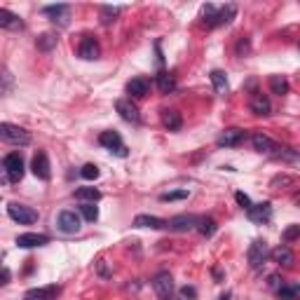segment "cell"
I'll return each mask as SVG.
<instances>
[{
    "mask_svg": "<svg viewBox=\"0 0 300 300\" xmlns=\"http://www.w3.org/2000/svg\"><path fill=\"white\" fill-rule=\"evenodd\" d=\"M246 216H249V220L251 223H270V218H272V204L270 202H263V204H253L249 211H246Z\"/></svg>",
    "mask_w": 300,
    "mask_h": 300,
    "instance_id": "7",
    "label": "cell"
},
{
    "mask_svg": "<svg viewBox=\"0 0 300 300\" xmlns=\"http://www.w3.org/2000/svg\"><path fill=\"white\" fill-rule=\"evenodd\" d=\"M49 244V237L47 235H40V232H24L17 237V246L21 249H35V246H45Z\"/></svg>",
    "mask_w": 300,
    "mask_h": 300,
    "instance_id": "8",
    "label": "cell"
},
{
    "mask_svg": "<svg viewBox=\"0 0 300 300\" xmlns=\"http://www.w3.org/2000/svg\"><path fill=\"white\" fill-rule=\"evenodd\" d=\"M56 228H59L63 235H78L82 228V220L75 211H61L59 218H56Z\"/></svg>",
    "mask_w": 300,
    "mask_h": 300,
    "instance_id": "6",
    "label": "cell"
},
{
    "mask_svg": "<svg viewBox=\"0 0 300 300\" xmlns=\"http://www.w3.org/2000/svg\"><path fill=\"white\" fill-rule=\"evenodd\" d=\"M157 89L162 92V94H171L174 89H176V78L169 73H162L157 75Z\"/></svg>",
    "mask_w": 300,
    "mask_h": 300,
    "instance_id": "24",
    "label": "cell"
},
{
    "mask_svg": "<svg viewBox=\"0 0 300 300\" xmlns=\"http://www.w3.org/2000/svg\"><path fill=\"white\" fill-rule=\"evenodd\" d=\"M249 108H251V113H256V115H270V110H272V103H270V99L263 94H256L251 96V103H249Z\"/></svg>",
    "mask_w": 300,
    "mask_h": 300,
    "instance_id": "18",
    "label": "cell"
},
{
    "mask_svg": "<svg viewBox=\"0 0 300 300\" xmlns=\"http://www.w3.org/2000/svg\"><path fill=\"white\" fill-rule=\"evenodd\" d=\"M235 199H237V204L242 206V209H246V211H249V209L253 206L251 197H249V195H244V192H235Z\"/></svg>",
    "mask_w": 300,
    "mask_h": 300,
    "instance_id": "38",
    "label": "cell"
},
{
    "mask_svg": "<svg viewBox=\"0 0 300 300\" xmlns=\"http://www.w3.org/2000/svg\"><path fill=\"white\" fill-rule=\"evenodd\" d=\"M270 89H272V94H288V80L284 78V75H272L270 78Z\"/></svg>",
    "mask_w": 300,
    "mask_h": 300,
    "instance_id": "25",
    "label": "cell"
},
{
    "mask_svg": "<svg viewBox=\"0 0 300 300\" xmlns=\"http://www.w3.org/2000/svg\"><path fill=\"white\" fill-rule=\"evenodd\" d=\"M293 202L300 206V192H295V195H293Z\"/></svg>",
    "mask_w": 300,
    "mask_h": 300,
    "instance_id": "46",
    "label": "cell"
},
{
    "mask_svg": "<svg viewBox=\"0 0 300 300\" xmlns=\"http://www.w3.org/2000/svg\"><path fill=\"white\" fill-rule=\"evenodd\" d=\"M197 225H199V218L197 216H190V213L174 216V218L169 220V228L176 232H188V230H192V228H197Z\"/></svg>",
    "mask_w": 300,
    "mask_h": 300,
    "instance_id": "10",
    "label": "cell"
},
{
    "mask_svg": "<svg viewBox=\"0 0 300 300\" xmlns=\"http://www.w3.org/2000/svg\"><path fill=\"white\" fill-rule=\"evenodd\" d=\"M3 171H5V183H17L24 178V160L19 153H10L3 157Z\"/></svg>",
    "mask_w": 300,
    "mask_h": 300,
    "instance_id": "1",
    "label": "cell"
},
{
    "mask_svg": "<svg viewBox=\"0 0 300 300\" xmlns=\"http://www.w3.org/2000/svg\"><path fill=\"white\" fill-rule=\"evenodd\" d=\"M300 237V225H288L284 230V242H295Z\"/></svg>",
    "mask_w": 300,
    "mask_h": 300,
    "instance_id": "37",
    "label": "cell"
},
{
    "mask_svg": "<svg viewBox=\"0 0 300 300\" xmlns=\"http://www.w3.org/2000/svg\"><path fill=\"white\" fill-rule=\"evenodd\" d=\"M115 108H117V113L122 115V120H127V122H138V120H141L138 108L129 101V99H120V101L115 103Z\"/></svg>",
    "mask_w": 300,
    "mask_h": 300,
    "instance_id": "13",
    "label": "cell"
},
{
    "mask_svg": "<svg viewBox=\"0 0 300 300\" xmlns=\"http://www.w3.org/2000/svg\"><path fill=\"white\" fill-rule=\"evenodd\" d=\"M197 230L202 232L204 237H211L213 232H216V220H213V218H199Z\"/></svg>",
    "mask_w": 300,
    "mask_h": 300,
    "instance_id": "33",
    "label": "cell"
},
{
    "mask_svg": "<svg viewBox=\"0 0 300 300\" xmlns=\"http://www.w3.org/2000/svg\"><path fill=\"white\" fill-rule=\"evenodd\" d=\"M202 17H204L206 26H216V17H218V10L213 5H204L202 7Z\"/></svg>",
    "mask_w": 300,
    "mask_h": 300,
    "instance_id": "34",
    "label": "cell"
},
{
    "mask_svg": "<svg viewBox=\"0 0 300 300\" xmlns=\"http://www.w3.org/2000/svg\"><path fill=\"white\" fill-rule=\"evenodd\" d=\"M162 122H164V127H167L169 131H178L181 127H183V117H181L178 110H164V113H162Z\"/></svg>",
    "mask_w": 300,
    "mask_h": 300,
    "instance_id": "22",
    "label": "cell"
},
{
    "mask_svg": "<svg viewBox=\"0 0 300 300\" xmlns=\"http://www.w3.org/2000/svg\"><path fill=\"white\" fill-rule=\"evenodd\" d=\"M298 49H300V42H298Z\"/></svg>",
    "mask_w": 300,
    "mask_h": 300,
    "instance_id": "47",
    "label": "cell"
},
{
    "mask_svg": "<svg viewBox=\"0 0 300 300\" xmlns=\"http://www.w3.org/2000/svg\"><path fill=\"white\" fill-rule=\"evenodd\" d=\"M211 82L218 94H228V78H225L223 70H211Z\"/></svg>",
    "mask_w": 300,
    "mask_h": 300,
    "instance_id": "27",
    "label": "cell"
},
{
    "mask_svg": "<svg viewBox=\"0 0 300 300\" xmlns=\"http://www.w3.org/2000/svg\"><path fill=\"white\" fill-rule=\"evenodd\" d=\"M56 295H59V286H40V288H31V291H26V295H24V300H54Z\"/></svg>",
    "mask_w": 300,
    "mask_h": 300,
    "instance_id": "14",
    "label": "cell"
},
{
    "mask_svg": "<svg viewBox=\"0 0 300 300\" xmlns=\"http://www.w3.org/2000/svg\"><path fill=\"white\" fill-rule=\"evenodd\" d=\"M148 89H150V85L145 78H134V80H129V85H127V92H129L131 96H136V99L148 94Z\"/></svg>",
    "mask_w": 300,
    "mask_h": 300,
    "instance_id": "23",
    "label": "cell"
},
{
    "mask_svg": "<svg viewBox=\"0 0 300 300\" xmlns=\"http://www.w3.org/2000/svg\"><path fill=\"white\" fill-rule=\"evenodd\" d=\"M270 286H272V288H281L279 286V277H277V274H272V277H270Z\"/></svg>",
    "mask_w": 300,
    "mask_h": 300,
    "instance_id": "44",
    "label": "cell"
},
{
    "mask_svg": "<svg viewBox=\"0 0 300 300\" xmlns=\"http://www.w3.org/2000/svg\"><path fill=\"white\" fill-rule=\"evenodd\" d=\"M7 281H10V270L3 267V284H7Z\"/></svg>",
    "mask_w": 300,
    "mask_h": 300,
    "instance_id": "45",
    "label": "cell"
},
{
    "mask_svg": "<svg viewBox=\"0 0 300 300\" xmlns=\"http://www.w3.org/2000/svg\"><path fill=\"white\" fill-rule=\"evenodd\" d=\"M242 141H244V131L237 129V127H232V129H225L223 134L216 138V143H218L220 148H235V145H239Z\"/></svg>",
    "mask_w": 300,
    "mask_h": 300,
    "instance_id": "9",
    "label": "cell"
},
{
    "mask_svg": "<svg viewBox=\"0 0 300 300\" xmlns=\"http://www.w3.org/2000/svg\"><path fill=\"white\" fill-rule=\"evenodd\" d=\"M291 183H293V178L286 176V174H281V176H274L270 185H272V188H279V185H291Z\"/></svg>",
    "mask_w": 300,
    "mask_h": 300,
    "instance_id": "39",
    "label": "cell"
},
{
    "mask_svg": "<svg viewBox=\"0 0 300 300\" xmlns=\"http://www.w3.org/2000/svg\"><path fill=\"white\" fill-rule=\"evenodd\" d=\"M75 197L82 199V202H92V204H94V202L101 199V192L96 190V188H78V190H75Z\"/></svg>",
    "mask_w": 300,
    "mask_h": 300,
    "instance_id": "26",
    "label": "cell"
},
{
    "mask_svg": "<svg viewBox=\"0 0 300 300\" xmlns=\"http://www.w3.org/2000/svg\"><path fill=\"white\" fill-rule=\"evenodd\" d=\"M31 169H33V174L40 178V181H49V176H52V171H49V160H47L45 153H38V155L33 157Z\"/></svg>",
    "mask_w": 300,
    "mask_h": 300,
    "instance_id": "12",
    "label": "cell"
},
{
    "mask_svg": "<svg viewBox=\"0 0 300 300\" xmlns=\"http://www.w3.org/2000/svg\"><path fill=\"white\" fill-rule=\"evenodd\" d=\"M237 14V7L235 5H225L223 10H218V17H216V26H223V24H230Z\"/></svg>",
    "mask_w": 300,
    "mask_h": 300,
    "instance_id": "28",
    "label": "cell"
},
{
    "mask_svg": "<svg viewBox=\"0 0 300 300\" xmlns=\"http://www.w3.org/2000/svg\"><path fill=\"white\" fill-rule=\"evenodd\" d=\"M136 228H150V230H162V228H169V220H162L157 216H148V213H141L134 218Z\"/></svg>",
    "mask_w": 300,
    "mask_h": 300,
    "instance_id": "17",
    "label": "cell"
},
{
    "mask_svg": "<svg viewBox=\"0 0 300 300\" xmlns=\"http://www.w3.org/2000/svg\"><path fill=\"white\" fill-rule=\"evenodd\" d=\"M96 265H99V272H101L103 277H110V272H108V270H106V265H103V260H99Z\"/></svg>",
    "mask_w": 300,
    "mask_h": 300,
    "instance_id": "43",
    "label": "cell"
},
{
    "mask_svg": "<svg viewBox=\"0 0 300 300\" xmlns=\"http://www.w3.org/2000/svg\"><path fill=\"white\" fill-rule=\"evenodd\" d=\"M0 138H3L5 143H12V145L31 143V134H28L24 127H19V124H10V122L0 124Z\"/></svg>",
    "mask_w": 300,
    "mask_h": 300,
    "instance_id": "2",
    "label": "cell"
},
{
    "mask_svg": "<svg viewBox=\"0 0 300 300\" xmlns=\"http://www.w3.org/2000/svg\"><path fill=\"white\" fill-rule=\"evenodd\" d=\"M251 145L253 150H258V153H265V155H274V150H277V145L270 136H265V134H253L251 136Z\"/></svg>",
    "mask_w": 300,
    "mask_h": 300,
    "instance_id": "15",
    "label": "cell"
},
{
    "mask_svg": "<svg viewBox=\"0 0 300 300\" xmlns=\"http://www.w3.org/2000/svg\"><path fill=\"white\" fill-rule=\"evenodd\" d=\"M3 80H5V87H3V92H10V85H12V78H10V73H7V70H3Z\"/></svg>",
    "mask_w": 300,
    "mask_h": 300,
    "instance_id": "41",
    "label": "cell"
},
{
    "mask_svg": "<svg viewBox=\"0 0 300 300\" xmlns=\"http://www.w3.org/2000/svg\"><path fill=\"white\" fill-rule=\"evenodd\" d=\"M99 143L103 145V148H108L110 153H117V150L122 148V138H120V134L117 131H103L101 136H99Z\"/></svg>",
    "mask_w": 300,
    "mask_h": 300,
    "instance_id": "20",
    "label": "cell"
},
{
    "mask_svg": "<svg viewBox=\"0 0 300 300\" xmlns=\"http://www.w3.org/2000/svg\"><path fill=\"white\" fill-rule=\"evenodd\" d=\"M281 300H300V284H286L279 288Z\"/></svg>",
    "mask_w": 300,
    "mask_h": 300,
    "instance_id": "30",
    "label": "cell"
},
{
    "mask_svg": "<svg viewBox=\"0 0 300 300\" xmlns=\"http://www.w3.org/2000/svg\"><path fill=\"white\" fill-rule=\"evenodd\" d=\"M270 258L277 263V265H284V267H291L293 265V260H295V256H293V251L288 249V246H277L272 251V256Z\"/></svg>",
    "mask_w": 300,
    "mask_h": 300,
    "instance_id": "19",
    "label": "cell"
},
{
    "mask_svg": "<svg viewBox=\"0 0 300 300\" xmlns=\"http://www.w3.org/2000/svg\"><path fill=\"white\" fill-rule=\"evenodd\" d=\"M244 52H249V40H239L237 42V54L242 56Z\"/></svg>",
    "mask_w": 300,
    "mask_h": 300,
    "instance_id": "40",
    "label": "cell"
},
{
    "mask_svg": "<svg viewBox=\"0 0 300 300\" xmlns=\"http://www.w3.org/2000/svg\"><path fill=\"white\" fill-rule=\"evenodd\" d=\"M56 40H59V38H56L54 33H42L40 38H38V42H35V45H38V49H40V52H49L52 47H56Z\"/></svg>",
    "mask_w": 300,
    "mask_h": 300,
    "instance_id": "29",
    "label": "cell"
},
{
    "mask_svg": "<svg viewBox=\"0 0 300 300\" xmlns=\"http://www.w3.org/2000/svg\"><path fill=\"white\" fill-rule=\"evenodd\" d=\"M153 288H155V293L160 300H171V295H174V279H171V274L157 272L153 277Z\"/></svg>",
    "mask_w": 300,
    "mask_h": 300,
    "instance_id": "5",
    "label": "cell"
},
{
    "mask_svg": "<svg viewBox=\"0 0 300 300\" xmlns=\"http://www.w3.org/2000/svg\"><path fill=\"white\" fill-rule=\"evenodd\" d=\"M181 293H183V298H195V295H197V291H195V288H190V286H185Z\"/></svg>",
    "mask_w": 300,
    "mask_h": 300,
    "instance_id": "42",
    "label": "cell"
},
{
    "mask_svg": "<svg viewBox=\"0 0 300 300\" xmlns=\"http://www.w3.org/2000/svg\"><path fill=\"white\" fill-rule=\"evenodd\" d=\"M188 195H190L188 190H171V192L160 195V199H162V202H176V199H188Z\"/></svg>",
    "mask_w": 300,
    "mask_h": 300,
    "instance_id": "36",
    "label": "cell"
},
{
    "mask_svg": "<svg viewBox=\"0 0 300 300\" xmlns=\"http://www.w3.org/2000/svg\"><path fill=\"white\" fill-rule=\"evenodd\" d=\"M270 256H272V251H270L267 242H263V239H256V242L249 246V265H251L253 270H258V267L265 265Z\"/></svg>",
    "mask_w": 300,
    "mask_h": 300,
    "instance_id": "3",
    "label": "cell"
},
{
    "mask_svg": "<svg viewBox=\"0 0 300 300\" xmlns=\"http://www.w3.org/2000/svg\"><path fill=\"white\" fill-rule=\"evenodd\" d=\"M0 28H7V31H19V28H24V21H21L19 14L10 12V10H0Z\"/></svg>",
    "mask_w": 300,
    "mask_h": 300,
    "instance_id": "16",
    "label": "cell"
},
{
    "mask_svg": "<svg viewBox=\"0 0 300 300\" xmlns=\"http://www.w3.org/2000/svg\"><path fill=\"white\" fill-rule=\"evenodd\" d=\"M7 213H10V218L17 220L19 225H33L38 220V211H33L31 206L19 204V202H10L7 204Z\"/></svg>",
    "mask_w": 300,
    "mask_h": 300,
    "instance_id": "4",
    "label": "cell"
},
{
    "mask_svg": "<svg viewBox=\"0 0 300 300\" xmlns=\"http://www.w3.org/2000/svg\"><path fill=\"white\" fill-rule=\"evenodd\" d=\"M78 54H80V59H87V61H94V59H99V54H101V47H99V42L94 40V38H85V40L80 42V49H78Z\"/></svg>",
    "mask_w": 300,
    "mask_h": 300,
    "instance_id": "11",
    "label": "cell"
},
{
    "mask_svg": "<svg viewBox=\"0 0 300 300\" xmlns=\"http://www.w3.org/2000/svg\"><path fill=\"white\" fill-rule=\"evenodd\" d=\"M117 14H120V7H110V5H103V7H101V21L106 24V26L115 21Z\"/></svg>",
    "mask_w": 300,
    "mask_h": 300,
    "instance_id": "32",
    "label": "cell"
},
{
    "mask_svg": "<svg viewBox=\"0 0 300 300\" xmlns=\"http://www.w3.org/2000/svg\"><path fill=\"white\" fill-rule=\"evenodd\" d=\"M42 12L52 17V21H59V24H68V5H49V7H42Z\"/></svg>",
    "mask_w": 300,
    "mask_h": 300,
    "instance_id": "21",
    "label": "cell"
},
{
    "mask_svg": "<svg viewBox=\"0 0 300 300\" xmlns=\"http://www.w3.org/2000/svg\"><path fill=\"white\" fill-rule=\"evenodd\" d=\"M99 174H101V171H99V167H96V164H85V167L80 169V176L85 178V181H96V178H99Z\"/></svg>",
    "mask_w": 300,
    "mask_h": 300,
    "instance_id": "35",
    "label": "cell"
},
{
    "mask_svg": "<svg viewBox=\"0 0 300 300\" xmlns=\"http://www.w3.org/2000/svg\"><path fill=\"white\" fill-rule=\"evenodd\" d=\"M80 213H82V218L89 220V223H94V220L99 218V209H96L92 202H85V204L80 206Z\"/></svg>",
    "mask_w": 300,
    "mask_h": 300,
    "instance_id": "31",
    "label": "cell"
}]
</instances>
